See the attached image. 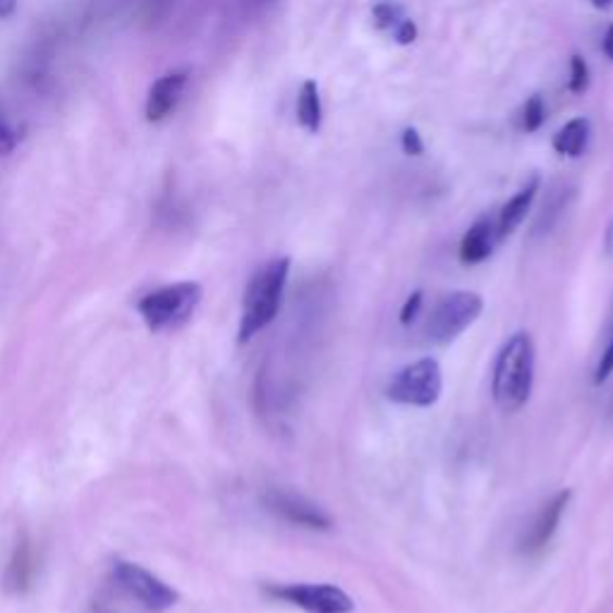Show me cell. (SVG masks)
Returning <instances> with one entry per match:
<instances>
[{"instance_id": "1", "label": "cell", "mask_w": 613, "mask_h": 613, "mask_svg": "<svg viewBox=\"0 0 613 613\" xmlns=\"http://www.w3.org/2000/svg\"><path fill=\"white\" fill-rule=\"evenodd\" d=\"M290 276V259L276 257L266 262L262 268L254 271L245 288L242 312H240V328H238V343H250L254 336L264 331L266 326L276 322L280 312L283 295H286Z\"/></svg>"}, {"instance_id": "2", "label": "cell", "mask_w": 613, "mask_h": 613, "mask_svg": "<svg viewBox=\"0 0 613 613\" xmlns=\"http://www.w3.org/2000/svg\"><path fill=\"white\" fill-rule=\"evenodd\" d=\"M535 343L527 331L513 334L501 346L491 372L493 403L503 412L521 410L535 384Z\"/></svg>"}, {"instance_id": "3", "label": "cell", "mask_w": 613, "mask_h": 613, "mask_svg": "<svg viewBox=\"0 0 613 613\" xmlns=\"http://www.w3.org/2000/svg\"><path fill=\"white\" fill-rule=\"evenodd\" d=\"M202 286L195 280L173 283V286H163L145 295L137 310L153 334L173 331V328H180L192 320L199 302H202Z\"/></svg>"}, {"instance_id": "4", "label": "cell", "mask_w": 613, "mask_h": 613, "mask_svg": "<svg viewBox=\"0 0 613 613\" xmlns=\"http://www.w3.org/2000/svg\"><path fill=\"white\" fill-rule=\"evenodd\" d=\"M481 310H485L481 295L470 290L448 292L436 302L427 320V326H424V334H427V340L431 346L453 343L460 334L467 331V328L479 320Z\"/></svg>"}, {"instance_id": "5", "label": "cell", "mask_w": 613, "mask_h": 613, "mask_svg": "<svg viewBox=\"0 0 613 613\" xmlns=\"http://www.w3.org/2000/svg\"><path fill=\"white\" fill-rule=\"evenodd\" d=\"M443 391V376L439 362L434 358H422L408 364L386 386V398L398 405L431 408Z\"/></svg>"}, {"instance_id": "6", "label": "cell", "mask_w": 613, "mask_h": 613, "mask_svg": "<svg viewBox=\"0 0 613 613\" xmlns=\"http://www.w3.org/2000/svg\"><path fill=\"white\" fill-rule=\"evenodd\" d=\"M264 592L271 599L286 601V604L302 609L306 613H352L355 601L343 589L331 583H288L266 585Z\"/></svg>"}, {"instance_id": "7", "label": "cell", "mask_w": 613, "mask_h": 613, "mask_svg": "<svg viewBox=\"0 0 613 613\" xmlns=\"http://www.w3.org/2000/svg\"><path fill=\"white\" fill-rule=\"evenodd\" d=\"M111 573L117 587L125 589L129 597L137 599L141 606L153 613L168 611L178 604L180 597L171 585H166L161 577L149 573L147 568H141V565L133 561H121V559L113 561Z\"/></svg>"}, {"instance_id": "8", "label": "cell", "mask_w": 613, "mask_h": 613, "mask_svg": "<svg viewBox=\"0 0 613 613\" xmlns=\"http://www.w3.org/2000/svg\"><path fill=\"white\" fill-rule=\"evenodd\" d=\"M264 505L271 513H276L290 525H298L304 529H320V533H326V529L334 527L331 515H328L320 503L306 499L300 491H292L286 487H271L264 491Z\"/></svg>"}, {"instance_id": "9", "label": "cell", "mask_w": 613, "mask_h": 613, "mask_svg": "<svg viewBox=\"0 0 613 613\" xmlns=\"http://www.w3.org/2000/svg\"><path fill=\"white\" fill-rule=\"evenodd\" d=\"M571 497H573V491L563 489L559 493H553V497L541 505L535 515V521L529 523V527L525 529L521 545H517L521 553H525V556H535V553L545 551L549 547V541L553 539V535H556V529L561 525V517L565 509H568Z\"/></svg>"}, {"instance_id": "10", "label": "cell", "mask_w": 613, "mask_h": 613, "mask_svg": "<svg viewBox=\"0 0 613 613\" xmlns=\"http://www.w3.org/2000/svg\"><path fill=\"white\" fill-rule=\"evenodd\" d=\"M185 87H187L185 70H175V73H168L153 82L149 89V97H147V105H145L147 121L149 123L166 121V117L175 111V105L180 103Z\"/></svg>"}, {"instance_id": "11", "label": "cell", "mask_w": 613, "mask_h": 613, "mask_svg": "<svg viewBox=\"0 0 613 613\" xmlns=\"http://www.w3.org/2000/svg\"><path fill=\"white\" fill-rule=\"evenodd\" d=\"M497 228L489 218H479L477 223L470 226V230L463 235L460 240V262L473 266V264H481L487 262L493 252V245H497Z\"/></svg>"}, {"instance_id": "12", "label": "cell", "mask_w": 613, "mask_h": 613, "mask_svg": "<svg viewBox=\"0 0 613 613\" xmlns=\"http://www.w3.org/2000/svg\"><path fill=\"white\" fill-rule=\"evenodd\" d=\"M537 190H539V178L535 175V178H529V183L523 187L521 192L511 197L509 202L503 204L499 221H497V238L499 240L509 238V235L515 233L517 226H521V223L525 221L527 211H529V207H533L535 197H537Z\"/></svg>"}, {"instance_id": "13", "label": "cell", "mask_w": 613, "mask_h": 613, "mask_svg": "<svg viewBox=\"0 0 613 613\" xmlns=\"http://www.w3.org/2000/svg\"><path fill=\"white\" fill-rule=\"evenodd\" d=\"M32 577H34V553H32L27 537H22L17 541L13 556H10V563H8L5 589L13 595L27 592L29 585H32Z\"/></svg>"}, {"instance_id": "14", "label": "cell", "mask_w": 613, "mask_h": 613, "mask_svg": "<svg viewBox=\"0 0 613 613\" xmlns=\"http://www.w3.org/2000/svg\"><path fill=\"white\" fill-rule=\"evenodd\" d=\"M298 121L310 135H316L322 129V99L320 87H316L314 79H306L300 89Z\"/></svg>"}, {"instance_id": "15", "label": "cell", "mask_w": 613, "mask_h": 613, "mask_svg": "<svg viewBox=\"0 0 613 613\" xmlns=\"http://www.w3.org/2000/svg\"><path fill=\"white\" fill-rule=\"evenodd\" d=\"M587 137H589V123L585 117H575V121L561 127L556 137H553V149L563 153V157L577 159L587 147Z\"/></svg>"}, {"instance_id": "16", "label": "cell", "mask_w": 613, "mask_h": 613, "mask_svg": "<svg viewBox=\"0 0 613 613\" xmlns=\"http://www.w3.org/2000/svg\"><path fill=\"white\" fill-rule=\"evenodd\" d=\"M611 374H613V302H611L609 320L604 328V343H601L597 367H595V386L604 384Z\"/></svg>"}, {"instance_id": "17", "label": "cell", "mask_w": 613, "mask_h": 613, "mask_svg": "<svg viewBox=\"0 0 613 613\" xmlns=\"http://www.w3.org/2000/svg\"><path fill=\"white\" fill-rule=\"evenodd\" d=\"M403 20V8L396 3H379L374 8V22L379 29H396Z\"/></svg>"}, {"instance_id": "18", "label": "cell", "mask_w": 613, "mask_h": 613, "mask_svg": "<svg viewBox=\"0 0 613 613\" xmlns=\"http://www.w3.org/2000/svg\"><path fill=\"white\" fill-rule=\"evenodd\" d=\"M541 123H545V101H541V97H533L525 103L523 127L527 129V133H537Z\"/></svg>"}, {"instance_id": "19", "label": "cell", "mask_w": 613, "mask_h": 613, "mask_svg": "<svg viewBox=\"0 0 613 613\" xmlns=\"http://www.w3.org/2000/svg\"><path fill=\"white\" fill-rule=\"evenodd\" d=\"M589 85V67L585 63V58L580 55H573L571 61V82H568V89L573 93H583Z\"/></svg>"}, {"instance_id": "20", "label": "cell", "mask_w": 613, "mask_h": 613, "mask_svg": "<svg viewBox=\"0 0 613 613\" xmlns=\"http://www.w3.org/2000/svg\"><path fill=\"white\" fill-rule=\"evenodd\" d=\"M422 304H424V295H422L420 290H415V292H412L410 298L405 300L403 310H400V324L408 326V324L415 322L417 316H420V312H422Z\"/></svg>"}, {"instance_id": "21", "label": "cell", "mask_w": 613, "mask_h": 613, "mask_svg": "<svg viewBox=\"0 0 613 613\" xmlns=\"http://www.w3.org/2000/svg\"><path fill=\"white\" fill-rule=\"evenodd\" d=\"M17 133L3 115H0V153H10L17 147Z\"/></svg>"}, {"instance_id": "22", "label": "cell", "mask_w": 613, "mask_h": 613, "mask_svg": "<svg viewBox=\"0 0 613 613\" xmlns=\"http://www.w3.org/2000/svg\"><path fill=\"white\" fill-rule=\"evenodd\" d=\"M400 145H403V151L408 157H422L424 153V145H422V137L415 127H408L403 133V139H400Z\"/></svg>"}, {"instance_id": "23", "label": "cell", "mask_w": 613, "mask_h": 613, "mask_svg": "<svg viewBox=\"0 0 613 613\" xmlns=\"http://www.w3.org/2000/svg\"><path fill=\"white\" fill-rule=\"evenodd\" d=\"M393 34H396V41H398L400 46L412 43V41H415V37H417L415 22H412V20H403V22H400V25L393 29Z\"/></svg>"}, {"instance_id": "24", "label": "cell", "mask_w": 613, "mask_h": 613, "mask_svg": "<svg viewBox=\"0 0 613 613\" xmlns=\"http://www.w3.org/2000/svg\"><path fill=\"white\" fill-rule=\"evenodd\" d=\"M17 3H20V0H0V20L13 17L15 10H17Z\"/></svg>"}, {"instance_id": "25", "label": "cell", "mask_w": 613, "mask_h": 613, "mask_svg": "<svg viewBox=\"0 0 613 613\" xmlns=\"http://www.w3.org/2000/svg\"><path fill=\"white\" fill-rule=\"evenodd\" d=\"M604 51H606V55L611 58V63H613V27H609V32H606V39H604Z\"/></svg>"}, {"instance_id": "26", "label": "cell", "mask_w": 613, "mask_h": 613, "mask_svg": "<svg viewBox=\"0 0 613 613\" xmlns=\"http://www.w3.org/2000/svg\"><path fill=\"white\" fill-rule=\"evenodd\" d=\"M592 5L599 10H609L613 5V0H592Z\"/></svg>"}, {"instance_id": "27", "label": "cell", "mask_w": 613, "mask_h": 613, "mask_svg": "<svg viewBox=\"0 0 613 613\" xmlns=\"http://www.w3.org/2000/svg\"><path fill=\"white\" fill-rule=\"evenodd\" d=\"M99 613H109V611H103V609H99Z\"/></svg>"}]
</instances>
